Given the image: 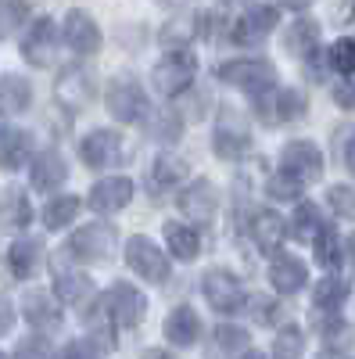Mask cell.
<instances>
[{"mask_svg": "<svg viewBox=\"0 0 355 359\" xmlns=\"http://www.w3.org/2000/svg\"><path fill=\"white\" fill-rule=\"evenodd\" d=\"M219 79L244 90L251 97H265L277 90V69L273 62H265V57H237V62H226L219 69Z\"/></svg>", "mask_w": 355, "mask_h": 359, "instance_id": "6da1fadb", "label": "cell"}, {"mask_svg": "<svg viewBox=\"0 0 355 359\" xmlns=\"http://www.w3.org/2000/svg\"><path fill=\"white\" fill-rule=\"evenodd\" d=\"M194 76H197V57L190 50H172V54H165L162 62L155 65L151 86L158 90L162 97H180V94L190 90Z\"/></svg>", "mask_w": 355, "mask_h": 359, "instance_id": "7a4b0ae2", "label": "cell"}, {"mask_svg": "<svg viewBox=\"0 0 355 359\" xmlns=\"http://www.w3.org/2000/svg\"><path fill=\"white\" fill-rule=\"evenodd\" d=\"M280 176H287L291 184L309 187L323 176V151L312 140H291L280 151Z\"/></svg>", "mask_w": 355, "mask_h": 359, "instance_id": "3957f363", "label": "cell"}, {"mask_svg": "<svg viewBox=\"0 0 355 359\" xmlns=\"http://www.w3.org/2000/svg\"><path fill=\"white\" fill-rule=\"evenodd\" d=\"M212 147H216V155L226 158V162L241 158L251 147V133H248V123H244L241 108H223L219 111V123H216V133H212Z\"/></svg>", "mask_w": 355, "mask_h": 359, "instance_id": "277c9868", "label": "cell"}, {"mask_svg": "<svg viewBox=\"0 0 355 359\" xmlns=\"http://www.w3.org/2000/svg\"><path fill=\"white\" fill-rule=\"evenodd\" d=\"M277 22H280V8L277 4H248L241 15H237V22L230 25V36H233V43H241V47H255V43H262L265 36L273 33Z\"/></svg>", "mask_w": 355, "mask_h": 359, "instance_id": "5b68a950", "label": "cell"}, {"mask_svg": "<svg viewBox=\"0 0 355 359\" xmlns=\"http://www.w3.org/2000/svg\"><path fill=\"white\" fill-rule=\"evenodd\" d=\"M104 104L111 111V118H118L123 126H133V123H144V115L151 111V104H147L144 90L130 79H115L108 83V94H104Z\"/></svg>", "mask_w": 355, "mask_h": 359, "instance_id": "8992f818", "label": "cell"}, {"mask_svg": "<svg viewBox=\"0 0 355 359\" xmlns=\"http://www.w3.org/2000/svg\"><path fill=\"white\" fill-rule=\"evenodd\" d=\"M201 294L216 313H237L244 306V287L230 269H209V273L201 277Z\"/></svg>", "mask_w": 355, "mask_h": 359, "instance_id": "52a82bcc", "label": "cell"}, {"mask_svg": "<svg viewBox=\"0 0 355 359\" xmlns=\"http://www.w3.org/2000/svg\"><path fill=\"white\" fill-rule=\"evenodd\" d=\"M126 262L147 284H162L169 277V255H162V248L155 241H147V237H140V233L126 241Z\"/></svg>", "mask_w": 355, "mask_h": 359, "instance_id": "ba28073f", "label": "cell"}, {"mask_svg": "<svg viewBox=\"0 0 355 359\" xmlns=\"http://www.w3.org/2000/svg\"><path fill=\"white\" fill-rule=\"evenodd\" d=\"M69 252L76 259H83V262H104V259H111V252H115V226H108V223H86V226H79L72 233Z\"/></svg>", "mask_w": 355, "mask_h": 359, "instance_id": "9c48e42d", "label": "cell"}, {"mask_svg": "<svg viewBox=\"0 0 355 359\" xmlns=\"http://www.w3.org/2000/svg\"><path fill=\"white\" fill-rule=\"evenodd\" d=\"M101 298H104V306H108L115 327H137L144 320V313H147V298L133 284H126V280L111 284L108 294H101Z\"/></svg>", "mask_w": 355, "mask_h": 359, "instance_id": "30bf717a", "label": "cell"}, {"mask_svg": "<svg viewBox=\"0 0 355 359\" xmlns=\"http://www.w3.org/2000/svg\"><path fill=\"white\" fill-rule=\"evenodd\" d=\"M57 43H62V25L50 22V18H36V25L29 29V36L22 40V54L29 65L47 69L57 54Z\"/></svg>", "mask_w": 355, "mask_h": 359, "instance_id": "8fae6325", "label": "cell"}, {"mask_svg": "<svg viewBox=\"0 0 355 359\" xmlns=\"http://www.w3.org/2000/svg\"><path fill=\"white\" fill-rule=\"evenodd\" d=\"M176 205H180V212L190 223H212L216 212H219V191L209 180H194V184L176 198Z\"/></svg>", "mask_w": 355, "mask_h": 359, "instance_id": "7c38bea8", "label": "cell"}, {"mask_svg": "<svg viewBox=\"0 0 355 359\" xmlns=\"http://www.w3.org/2000/svg\"><path fill=\"white\" fill-rule=\"evenodd\" d=\"M50 273H54V291H57V298H62V302L72 306V302H83V298L90 294V277H86L69 255L57 252V255L50 259Z\"/></svg>", "mask_w": 355, "mask_h": 359, "instance_id": "4fadbf2b", "label": "cell"}, {"mask_svg": "<svg viewBox=\"0 0 355 359\" xmlns=\"http://www.w3.org/2000/svg\"><path fill=\"white\" fill-rule=\"evenodd\" d=\"M258 101V118L262 123H291V118L305 115V94L302 90H273Z\"/></svg>", "mask_w": 355, "mask_h": 359, "instance_id": "5bb4252c", "label": "cell"}, {"mask_svg": "<svg viewBox=\"0 0 355 359\" xmlns=\"http://www.w3.org/2000/svg\"><path fill=\"white\" fill-rule=\"evenodd\" d=\"M79 155L90 169H108V165L118 162V155H123V140L111 130H94L79 140Z\"/></svg>", "mask_w": 355, "mask_h": 359, "instance_id": "9a60e30c", "label": "cell"}, {"mask_svg": "<svg viewBox=\"0 0 355 359\" xmlns=\"http://www.w3.org/2000/svg\"><path fill=\"white\" fill-rule=\"evenodd\" d=\"M133 198V180L130 176H108V180H97L90 187V208L94 212H118V208H126Z\"/></svg>", "mask_w": 355, "mask_h": 359, "instance_id": "2e32d148", "label": "cell"}, {"mask_svg": "<svg viewBox=\"0 0 355 359\" xmlns=\"http://www.w3.org/2000/svg\"><path fill=\"white\" fill-rule=\"evenodd\" d=\"M62 33H65V43L76 54H97L101 50V29L86 11H69Z\"/></svg>", "mask_w": 355, "mask_h": 359, "instance_id": "e0dca14e", "label": "cell"}, {"mask_svg": "<svg viewBox=\"0 0 355 359\" xmlns=\"http://www.w3.org/2000/svg\"><path fill=\"white\" fill-rule=\"evenodd\" d=\"M270 284L280 294H298L309 284V269H305L302 259H294V255H277L273 266H270Z\"/></svg>", "mask_w": 355, "mask_h": 359, "instance_id": "ac0fdd59", "label": "cell"}, {"mask_svg": "<svg viewBox=\"0 0 355 359\" xmlns=\"http://www.w3.org/2000/svg\"><path fill=\"white\" fill-rule=\"evenodd\" d=\"M165 338L172 341V345H180V348H190L194 341H197V334H201V320H197V313L190 309V306H176L169 316H165Z\"/></svg>", "mask_w": 355, "mask_h": 359, "instance_id": "d6986e66", "label": "cell"}, {"mask_svg": "<svg viewBox=\"0 0 355 359\" xmlns=\"http://www.w3.org/2000/svg\"><path fill=\"white\" fill-rule=\"evenodd\" d=\"M251 237H255V245H258L265 255H280V245H284V237H287L284 216H277V212H255V219H251Z\"/></svg>", "mask_w": 355, "mask_h": 359, "instance_id": "ffe728a7", "label": "cell"}, {"mask_svg": "<svg viewBox=\"0 0 355 359\" xmlns=\"http://www.w3.org/2000/svg\"><path fill=\"white\" fill-rule=\"evenodd\" d=\"M90 97H94L90 76H86L79 65L65 69L62 79H57V101H62L65 108H83V104H90Z\"/></svg>", "mask_w": 355, "mask_h": 359, "instance_id": "44dd1931", "label": "cell"}, {"mask_svg": "<svg viewBox=\"0 0 355 359\" xmlns=\"http://www.w3.org/2000/svg\"><path fill=\"white\" fill-rule=\"evenodd\" d=\"M25 320L33 323L36 331H57V327H62V306H57L50 294L33 291V294H25Z\"/></svg>", "mask_w": 355, "mask_h": 359, "instance_id": "7402d4cb", "label": "cell"}, {"mask_svg": "<svg viewBox=\"0 0 355 359\" xmlns=\"http://www.w3.org/2000/svg\"><path fill=\"white\" fill-rule=\"evenodd\" d=\"M29 172H33V187L36 191H54V187L65 184L69 165H65V158L57 151H43V155L33 158V169H29Z\"/></svg>", "mask_w": 355, "mask_h": 359, "instance_id": "603a6c76", "label": "cell"}, {"mask_svg": "<svg viewBox=\"0 0 355 359\" xmlns=\"http://www.w3.org/2000/svg\"><path fill=\"white\" fill-rule=\"evenodd\" d=\"M33 219V205H29L22 187H8L0 194V226L4 230H22Z\"/></svg>", "mask_w": 355, "mask_h": 359, "instance_id": "cb8c5ba5", "label": "cell"}, {"mask_svg": "<svg viewBox=\"0 0 355 359\" xmlns=\"http://www.w3.org/2000/svg\"><path fill=\"white\" fill-rule=\"evenodd\" d=\"M40 252H43V245L36 241V237H22V241H15V245L8 248V266H11V273H15L18 280L33 277L36 266H40Z\"/></svg>", "mask_w": 355, "mask_h": 359, "instance_id": "d4e9b609", "label": "cell"}, {"mask_svg": "<svg viewBox=\"0 0 355 359\" xmlns=\"http://www.w3.org/2000/svg\"><path fill=\"white\" fill-rule=\"evenodd\" d=\"M86 327H90V345H97L101 352H108L115 341V320H111V313H108V306H104V298H97V302L86 309Z\"/></svg>", "mask_w": 355, "mask_h": 359, "instance_id": "484cf974", "label": "cell"}, {"mask_svg": "<svg viewBox=\"0 0 355 359\" xmlns=\"http://www.w3.org/2000/svg\"><path fill=\"white\" fill-rule=\"evenodd\" d=\"M29 155H33V140H29V133L15 130V133H4L0 137V169H22L29 162Z\"/></svg>", "mask_w": 355, "mask_h": 359, "instance_id": "4316f807", "label": "cell"}, {"mask_svg": "<svg viewBox=\"0 0 355 359\" xmlns=\"http://www.w3.org/2000/svg\"><path fill=\"white\" fill-rule=\"evenodd\" d=\"M165 241H169V252L180 259V262H190L194 255H197V248H201V237H197V230L194 226H187V223H165Z\"/></svg>", "mask_w": 355, "mask_h": 359, "instance_id": "83f0119b", "label": "cell"}, {"mask_svg": "<svg viewBox=\"0 0 355 359\" xmlns=\"http://www.w3.org/2000/svg\"><path fill=\"white\" fill-rule=\"evenodd\" d=\"M287 50L291 54H298V57H312L319 54V25L309 22V18H298L291 29H287Z\"/></svg>", "mask_w": 355, "mask_h": 359, "instance_id": "f1b7e54d", "label": "cell"}, {"mask_svg": "<svg viewBox=\"0 0 355 359\" xmlns=\"http://www.w3.org/2000/svg\"><path fill=\"white\" fill-rule=\"evenodd\" d=\"M312 248H316V262H319L323 269H337V266H341V259H344L341 237H337V230H334V226H327V223H323V226H319V233L312 237Z\"/></svg>", "mask_w": 355, "mask_h": 359, "instance_id": "f546056e", "label": "cell"}, {"mask_svg": "<svg viewBox=\"0 0 355 359\" xmlns=\"http://www.w3.org/2000/svg\"><path fill=\"white\" fill-rule=\"evenodd\" d=\"M194 36H197V15L187 11V8H180V18L169 22V25L162 29V43H165V47H176V50H187V43H190Z\"/></svg>", "mask_w": 355, "mask_h": 359, "instance_id": "4dcf8cb0", "label": "cell"}, {"mask_svg": "<svg viewBox=\"0 0 355 359\" xmlns=\"http://www.w3.org/2000/svg\"><path fill=\"white\" fill-rule=\"evenodd\" d=\"M344 298H348V284H344L341 277H323V280L316 284V291H312L316 309H319V313H330V316L341 309Z\"/></svg>", "mask_w": 355, "mask_h": 359, "instance_id": "1f68e13d", "label": "cell"}, {"mask_svg": "<svg viewBox=\"0 0 355 359\" xmlns=\"http://www.w3.org/2000/svg\"><path fill=\"white\" fill-rule=\"evenodd\" d=\"M29 101H33V86H29L22 76L0 79V104H4V111H25Z\"/></svg>", "mask_w": 355, "mask_h": 359, "instance_id": "d6a6232c", "label": "cell"}, {"mask_svg": "<svg viewBox=\"0 0 355 359\" xmlns=\"http://www.w3.org/2000/svg\"><path fill=\"white\" fill-rule=\"evenodd\" d=\"M144 130L151 133L155 140H162V144H169V140H176L180 137V130H183V123H180V115L176 111H147L144 115Z\"/></svg>", "mask_w": 355, "mask_h": 359, "instance_id": "836d02e7", "label": "cell"}, {"mask_svg": "<svg viewBox=\"0 0 355 359\" xmlns=\"http://www.w3.org/2000/svg\"><path fill=\"white\" fill-rule=\"evenodd\" d=\"M79 198L76 194H62V198H54L47 208H43V223H47V230H62V226H69L76 216H79Z\"/></svg>", "mask_w": 355, "mask_h": 359, "instance_id": "e575fe53", "label": "cell"}, {"mask_svg": "<svg viewBox=\"0 0 355 359\" xmlns=\"http://www.w3.org/2000/svg\"><path fill=\"white\" fill-rule=\"evenodd\" d=\"M183 176H187V165H183L180 158L162 155V158H155V169H151V187H155V191H169V187L180 184Z\"/></svg>", "mask_w": 355, "mask_h": 359, "instance_id": "d590c367", "label": "cell"}, {"mask_svg": "<svg viewBox=\"0 0 355 359\" xmlns=\"http://www.w3.org/2000/svg\"><path fill=\"white\" fill-rule=\"evenodd\" d=\"M302 352H305L302 327H294V323L280 327V334H277V341H273V359H302Z\"/></svg>", "mask_w": 355, "mask_h": 359, "instance_id": "8d00e7d4", "label": "cell"}, {"mask_svg": "<svg viewBox=\"0 0 355 359\" xmlns=\"http://www.w3.org/2000/svg\"><path fill=\"white\" fill-rule=\"evenodd\" d=\"M319 226H323V219H319V208H316V205L302 201L298 208H294V219H291V233L298 237V241H312V237L319 233Z\"/></svg>", "mask_w": 355, "mask_h": 359, "instance_id": "74e56055", "label": "cell"}, {"mask_svg": "<svg viewBox=\"0 0 355 359\" xmlns=\"http://www.w3.org/2000/svg\"><path fill=\"white\" fill-rule=\"evenodd\" d=\"M327 65H330L334 72H341V76H355V40H351V36H341V40L330 43Z\"/></svg>", "mask_w": 355, "mask_h": 359, "instance_id": "f35d334b", "label": "cell"}, {"mask_svg": "<svg viewBox=\"0 0 355 359\" xmlns=\"http://www.w3.org/2000/svg\"><path fill=\"white\" fill-rule=\"evenodd\" d=\"M216 345H219V352L223 355H233V352H248V331L244 327H233V323H223V327H216Z\"/></svg>", "mask_w": 355, "mask_h": 359, "instance_id": "ab89813d", "label": "cell"}, {"mask_svg": "<svg viewBox=\"0 0 355 359\" xmlns=\"http://www.w3.org/2000/svg\"><path fill=\"white\" fill-rule=\"evenodd\" d=\"M327 201H330V212L337 219H355V191L348 184H334L327 191Z\"/></svg>", "mask_w": 355, "mask_h": 359, "instance_id": "60d3db41", "label": "cell"}, {"mask_svg": "<svg viewBox=\"0 0 355 359\" xmlns=\"http://www.w3.org/2000/svg\"><path fill=\"white\" fill-rule=\"evenodd\" d=\"M29 18V8L25 4H15V0H0V40H4L15 25H22Z\"/></svg>", "mask_w": 355, "mask_h": 359, "instance_id": "b9f144b4", "label": "cell"}, {"mask_svg": "<svg viewBox=\"0 0 355 359\" xmlns=\"http://www.w3.org/2000/svg\"><path fill=\"white\" fill-rule=\"evenodd\" d=\"M15 359H57V348L47 338H25L15 352Z\"/></svg>", "mask_w": 355, "mask_h": 359, "instance_id": "7bdbcfd3", "label": "cell"}, {"mask_svg": "<svg viewBox=\"0 0 355 359\" xmlns=\"http://www.w3.org/2000/svg\"><path fill=\"white\" fill-rule=\"evenodd\" d=\"M244 302H248V309H251V316H255L258 323H273V320L280 316V306L273 302V298H265V294L244 298Z\"/></svg>", "mask_w": 355, "mask_h": 359, "instance_id": "ee69618b", "label": "cell"}, {"mask_svg": "<svg viewBox=\"0 0 355 359\" xmlns=\"http://www.w3.org/2000/svg\"><path fill=\"white\" fill-rule=\"evenodd\" d=\"M265 191H270L273 198H280V201H294V198H298L302 194V187L298 184H291V180L287 176H270V184H265Z\"/></svg>", "mask_w": 355, "mask_h": 359, "instance_id": "f6af8a7d", "label": "cell"}, {"mask_svg": "<svg viewBox=\"0 0 355 359\" xmlns=\"http://www.w3.org/2000/svg\"><path fill=\"white\" fill-rule=\"evenodd\" d=\"M334 101L344 111H355V76H344L341 83H334Z\"/></svg>", "mask_w": 355, "mask_h": 359, "instance_id": "bcb514c9", "label": "cell"}, {"mask_svg": "<svg viewBox=\"0 0 355 359\" xmlns=\"http://www.w3.org/2000/svg\"><path fill=\"white\" fill-rule=\"evenodd\" d=\"M65 359H97V352H94L90 341H72V345L65 348Z\"/></svg>", "mask_w": 355, "mask_h": 359, "instance_id": "7dc6e473", "label": "cell"}, {"mask_svg": "<svg viewBox=\"0 0 355 359\" xmlns=\"http://www.w3.org/2000/svg\"><path fill=\"white\" fill-rule=\"evenodd\" d=\"M11 323H15V306L8 302L4 294H0V334H8V331H11Z\"/></svg>", "mask_w": 355, "mask_h": 359, "instance_id": "c3c4849f", "label": "cell"}, {"mask_svg": "<svg viewBox=\"0 0 355 359\" xmlns=\"http://www.w3.org/2000/svg\"><path fill=\"white\" fill-rule=\"evenodd\" d=\"M330 15H334L341 25H344V22H351V18H355V0H351V4H334V8H330Z\"/></svg>", "mask_w": 355, "mask_h": 359, "instance_id": "681fc988", "label": "cell"}, {"mask_svg": "<svg viewBox=\"0 0 355 359\" xmlns=\"http://www.w3.org/2000/svg\"><path fill=\"white\" fill-rule=\"evenodd\" d=\"M344 165H348V172L355 176V133H351V140L344 144Z\"/></svg>", "mask_w": 355, "mask_h": 359, "instance_id": "f907efd6", "label": "cell"}, {"mask_svg": "<svg viewBox=\"0 0 355 359\" xmlns=\"http://www.w3.org/2000/svg\"><path fill=\"white\" fill-rule=\"evenodd\" d=\"M144 359H172V355L162 352V348H151V352H144Z\"/></svg>", "mask_w": 355, "mask_h": 359, "instance_id": "816d5d0a", "label": "cell"}, {"mask_svg": "<svg viewBox=\"0 0 355 359\" xmlns=\"http://www.w3.org/2000/svg\"><path fill=\"white\" fill-rule=\"evenodd\" d=\"M348 259H351V266H355V233L348 237Z\"/></svg>", "mask_w": 355, "mask_h": 359, "instance_id": "f5cc1de1", "label": "cell"}, {"mask_svg": "<svg viewBox=\"0 0 355 359\" xmlns=\"http://www.w3.org/2000/svg\"><path fill=\"white\" fill-rule=\"evenodd\" d=\"M241 359H265V355H262V352H255V348H248V352H244Z\"/></svg>", "mask_w": 355, "mask_h": 359, "instance_id": "db71d44e", "label": "cell"}, {"mask_svg": "<svg viewBox=\"0 0 355 359\" xmlns=\"http://www.w3.org/2000/svg\"><path fill=\"white\" fill-rule=\"evenodd\" d=\"M0 137H4V111H0Z\"/></svg>", "mask_w": 355, "mask_h": 359, "instance_id": "11a10c76", "label": "cell"}, {"mask_svg": "<svg viewBox=\"0 0 355 359\" xmlns=\"http://www.w3.org/2000/svg\"><path fill=\"white\" fill-rule=\"evenodd\" d=\"M0 359H4V352H0Z\"/></svg>", "mask_w": 355, "mask_h": 359, "instance_id": "9f6ffc18", "label": "cell"}]
</instances>
